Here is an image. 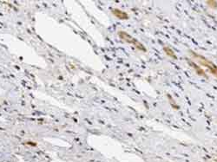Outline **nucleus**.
Masks as SVG:
<instances>
[{"mask_svg":"<svg viewBox=\"0 0 217 162\" xmlns=\"http://www.w3.org/2000/svg\"><path fill=\"white\" fill-rule=\"evenodd\" d=\"M118 35L122 40H123L124 42L128 43L129 44L134 45L137 49H138L140 51H146V48L139 41H137L136 38H134V37H132L127 32H125V31H119Z\"/></svg>","mask_w":217,"mask_h":162,"instance_id":"nucleus-1","label":"nucleus"},{"mask_svg":"<svg viewBox=\"0 0 217 162\" xmlns=\"http://www.w3.org/2000/svg\"><path fill=\"white\" fill-rule=\"evenodd\" d=\"M193 56H194V57H195V58H196V59L202 65L207 67V69L209 70V71H210L214 76H217V66L215 64V63H213L212 62H210L209 60L206 59L204 56H200V55H198L196 53H193Z\"/></svg>","mask_w":217,"mask_h":162,"instance_id":"nucleus-2","label":"nucleus"},{"mask_svg":"<svg viewBox=\"0 0 217 162\" xmlns=\"http://www.w3.org/2000/svg\"><path fill=\"white\" fill-rule=\"evenodd\" d=\"M113 14H114L117 18H120V19H127L128 18V14H127L126 12L119 10V9H115V10H113Z\"/></svg>","mask_w":217,"mask_h":162,"instance_id":"nucleus-3","label":"nucleus"},{"mask_svg":"<svg viewBox=\"0 0 217 162\" xmlns=\"http://www.w3.org/2000/svg\"><path fill=\"white\" fill-rule=\"evenodd\" d=\"M163 51H164V52L167 54L168 56H170V57H172V58H176V54L174 53V51H172L170 48H168V47H164V48H163Z\"/></svg>","mask_w":217,"mask_h":162,"instance_id":"nucleus-4","label":"nucleus"},{"mask_svg":"<svg viewBox=\"0 0 217 162\" xmlns=\"http://www.w3.org/2000/svg\"><path fill=\"white\" fill-rule=\"evenodd\" d=\"M190 64H191V65H192V66H193V67L196 69V72H197L200 76H205V77L207 76H206V74L204 73V71L202 70L200 67H198L196 64H194V62H190Z\"/></svg>","mask_w":217,"mask_h":162,"instance_id":"nucleus-5","label":"nucleus"},{"mask_svg":"<svg viewBox=\"0 0 217 162\" xmlns=\"http://www.w3.org/2000/svg\"><path fill=\"white\" fill-rule=\"evenodd\" d=\"M207 4L211 8H216V7H217V2H216V1H208L207 2Z\"/></svg>","mask_w":217,"mask_h":162,"instance_id":"nucleus-6","label":"nucleus"}]
</instances>
